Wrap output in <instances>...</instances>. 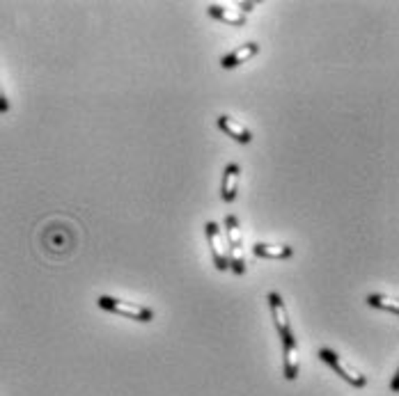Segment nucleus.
Returning a JSON list of instances; mask_svg holds the SVG:
<instances>
[{"label":"nucleus","instance_id":"1","mask_svg":"<svg viewBox=\"0 0 399 396\" xmlns=\"http://www.w3.org/2000/svg\"><path fill=\"white\" fill-rule=\"evenodd\" d=\"M96 305L106 312H113L118 316L124 318H131V321H138V323H150L154 321V309L147 305H138V303H126V301H118V298H111V296H99L96 298Z\"/></svg>","mask_w":399,"mask_h":396},{"label":"nucleus","instance_id":"2","mask_svg":"<svg viewBox=\"0 0 399 396\" xmlns=\"http://www.w3.org/2000/svg\"><path fill=\"white\" fill-rule=\"evenodd\" d=\"M225 234H227V259H230V268L235 270V275L246 273V255H243V236H241V227H239V218L237 216H225Z\"/></svg>","mask_w":399,"mask_h":396},{"label":"nucleus","instance_id":"3","mask_svg":"<svg viewBox=\"0 0 399 396\" xmlns=\"http://www.w3.org/2000/svg\"><path fill=\"white\" fill-rule=\"evenodd\" d=\"M319 360L326 362L330 369L337 371V375H342V378H344L349 385H354V388H365V385H367L365 375L360 373L356 366H352L349 362H344L342 357H339L335 351H330V349H319Z\"/></svg>","mask_w":399,"mask_h":396},{"label":"nucleus","instance_id":"4","mask_svg":"<svg viewBox=\"0 0 399 396\" xmlns=\"http://www.w3.org/2000/svg\"><path fill=\"white\" fill-rule=\"evenodd\" d=\"M204 231H207V238H209L213 266L218 270H227L230 259H227V243H225V236H223V229L216 225V222H207V225H204Z\"/></svg>","mask_w":399,"mask_h":396},{"label":"nucleus","instance_id":"5","mask_svg":"<svg viewBox=\"0 0 399 396\" xmlns=\"http://www.w3.org/2000/svg\"><path fill=\"white\" fill-rule=\"evenodd\" d=\"M280 339H282V366H285V378L291 383L298 378V371H300V349H298L294 332L280 337Z\"/></svg>","mask_w":399,"mask_h":396},{"label":"nucleus","instance_id":"6","mask_svg":"<svg viewBox=\"0 0 399 396\" xmlns=\"http://www.w3.org/2000/svg\"><path fill=\"white\" fill-rule=\"evenodd\" d=\"M266 303L271 307V316H274V323L278 327V334L285 337L291 332V325H289V316H287V307L285 301H282V296L278 291H271L266 296Z\"/></svg>","mask_w":399,"mask_h":396},{"label":"nucleus","instance_id":"7","mask_svg":"<svg viewBox=\"0 0 399 396\" xmlns=\"http://www.w3.org/2000/svg\"><path fill=\"white\" fill-rule=\"evenodd\" d=\"M257 53H259V46L255 42H248V44L239 46L237 51L223 55L220 57V66H223V69H237L239 64H246L250 57H255Z\"/></svg>","mask_w":399,"mask_h":396},{"label":"nucleus","instance_id":"8","mask_svg":"<svg viewBox=\"0 0 399 396\" xmlns=\"http://www.w3.org/2000/svg\"><path fill=\"white\" fill-rule=\"evenodd\" d=\"M239 177H241V168H239V163H230V165H225V172H223L220 197H223V202H227V204H232V202L237 199Z\"/></svg>","mask_w":399,"mask_h":396},{"label":"nucleus","instance_id":"9","mask_svg":"<svg viewBox=\"0 0 399 396\" xmlns=\"http://www.w3.org/2000/svg\"><path fill=\"white\" fill-rule=\"evenodd\" d=\"M218 129L223 133H227V138H235L241 144H250L252 142V133L243 127V124H239L237 120H232L230 115H220V117H218Z\"/></svg>","mask_w":399,"mask_h":396},{"label":"nucleus","instance_id":"10","mask_svg":"<svg viewBox=\"0 0 399 396\" xmlns=\"http://www.w3.org/2000/svg\"><path fill=\"white\" fill-rule=\"evenodd\" d=\"M207 14L218 18V21L227 23V25H246V14H241L239 9H232V7H223V5H209L207 7Z\"/></svg>","mask_w":399,"mask_h":396},{"label":"nucleus","instance_id":"11","mask_svg":"<svg viewBox=\"0 0 399 396\" xmlns=\"http://www.w3.org/2000/svg\"><path fill=\"white\" fill-rule=\"evenodd\" d=\"M252 252L255 257H262V259H289L294 257V248L291 245H274V243H255L252 245Z\"/></svg>","mask_w":399,"mask_h":396},{"label":"nucleus","instance_id":"12","mask_svg":"<svg viewBox=\"0 0 399 396\" xmlns=\"http://www.w3.org/2000/svg\"><path fill=\"white\" fill-rule=\"evenodd\" d=\"M367 305L369 307H376V309H386V312L390 314H399V305H397V298L390 296H383V293H369L367 296Z\"/></svg>","mask_w":399,"mask_h":396},{"label":"nucleus","instance_id":"13","mask_svg":"<svg viewBox=\"0 0 399 396\" xmlns=\"http://www.w3.org/2000/svg\"><path fill=\"white\" fill-rule=\"evenodd\" d=\"M9 110V101L5 96V90H3V83H0V115H5Z\"/></svg>","mask_w":399,"mask_h":396},{"label":"nucleus","instance_id":"14","mask_svg":"<svg viewBox=\"0 0 399 396\" xmlns=\"http://www.w3.org/2000/svg\"><path fill=\"white\" fill-rule=\"evenodd\" d=\"M397 388H399V373L393 375V383H390V390H393V392H397Z\"/></svg>","mask_w":399,"mask_h":396}]
</instances>
